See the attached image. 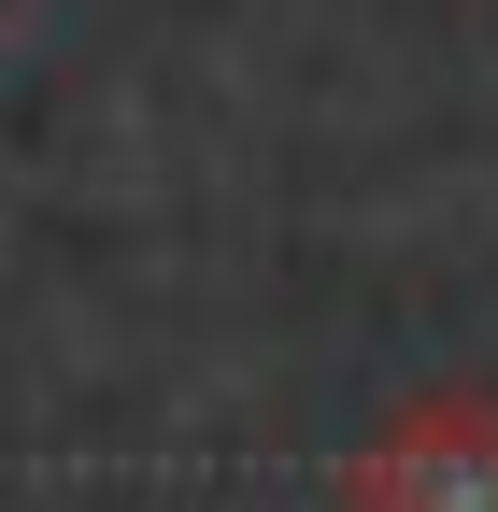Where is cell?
<instances>
[{
  "mask_svg": "<svg viewBox=\"0 0 498 512\" xmlns=\"http://www.w3.org/2000/svg\"><path fill=\"white\" fill-rule=\"evenodd\" d=\"M342 512H498V399H413L356 456Z\"/></svg>",
  "mask_w": 498,
  "mask_h": 512,
  "instance_id": "cell-1",
  "label": "cell"
}]
</instances>
